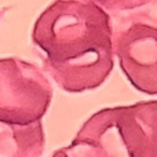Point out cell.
<instances>
[{"mask_svg": "<svg viewBox=\"0 0 157 157\" xmlns=\"http://www.w3.org/2000/svg\"><path fill=\"white\" fill-rule=\"evenodd\" d=\"M44 71L66 92L105 83L114 66L110 15L94 0H55L33 25Z\"/></svg>", "mask_w": 157, "mask_h": 157, "instance_id": "1", "label": "cell"}, {"mask_svg": "<svg viewBox=\"0 0 157 157\" xmlns=\"http://www.w3.org/2000/svg\"><path fill=\"white\" fill-rule=\"evenodd\" d=\"M54 156L156 157L157 102L98 110L83 124L73 142Z\"/></svg>", "mask_w": 157, "mask_h": 157, "instance_id": "2", "label": "cell"}, {"mask_svg": "<svg viewBox=\"0 0 157 157\" xmlns=\"http://www.w3.org/2000/svg\"><path fill=\"white\" fill-rule=\"evenodd\" d=\"M52 87L44 72L21 58H0V119L17 124L41 120Z\"/></svg>", "mask_w": 157, "mask_h": 157, "instance_id": "3", "label": "cell"}, {"mask_svg": "<svg viewBox=\"0 0 157 157\" xmlns=\"http://www.w3.org/2000/svg\"><path fill=\"white\" fill-rule=\"evenodd\" d=\"M113 55L131 84L144 94L157 92L156 19L146 13L131 14L112 28Z\"/></svg>", "mask_w": 157, "mask_h": 157, "instance_id": "4", "label": "cell"}, {"mask_svg": "<svg viewBox=\"0 0 157 157\" xmlns=\"http://www.w3.org/2000/svg\"><path fill=\"white\" fill-rule=\"evenodd\" d=\"M44 145L41 120L17 124L0 119V157H37L43 155Z\"/></svg>", "mask_w": 157, "mask_h": 157, "instance_id": "5", "label": "cell"}, {"mask_svg": "<svg viewBox=\"0 0 157 157\" xmlns=\"http://www.w3.org/2000/svg\"><path fill=\"white\" fill-rule=\"evenodd\" d=\"M94 2L108 13L123 14L138 10L146 4H155L156 0H94Z\"/></svg>", "mask_w": 157, "mask_h": 157, "instance_id": "6", "label": "cell"}]
</instances>
